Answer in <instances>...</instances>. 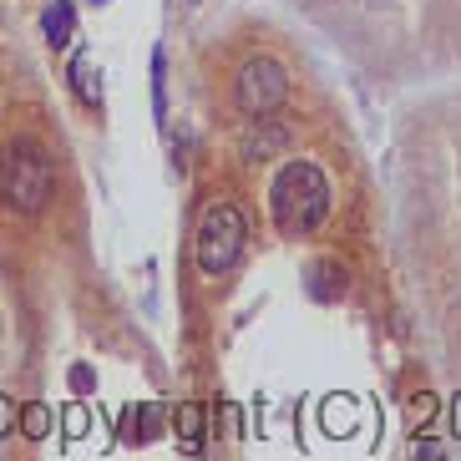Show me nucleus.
<instances>
[{"instance_id":"obj_9","label":"nucleus","mask_w":461,"mask_h":461,"mask_svg":"<svg viewBox=\"0 0 461 461\" xmlns=\"http://www.w3.org/2000/svg\"><path fill=\"white\" fill-rule=\"evenodd\" d=\"M173 431H177V447L188 451V456H198V451H203V411L177 406L173 411Z\"/></svg>"},{"instance_id":"obj_5","label":"nucleus","mask_w":461,"mask_h":461,"mask_svg":"<svg viewBox=\"0 0 461 461\" xmlns=\"http://www.w3.org/2000/svg\"><path fill=\"white\" fill-rule=\"evenodd\" d=\"M289 148V127L285 122H269V117H249L244 137H239V158L244 163H269Z\"/></svg>"},{"instance_id":"obj_4","label":"nucleus","mask_w":461,"mask_h":461,"mask_svg":"<svg viewBox=\"0 0 461 461\" xmlns=\"http://www.w3.org/2000/svg\"><path fill=\"white\" fill-rule=\"evenodd\" d=\"M289 102V67L279 56H249L233 77V107L244 117H274Z\"/></svg>"},{"instance_id":"obj_2","label":"nucleus","mask_w":461,"mask_h":461,"mask_svg":"<svg viewBox=\"0 0 461 461\" xmlns=\"http://www.w3.org/2000/svg\"><path fill=\"white\" fill-rule=\"evenodd\" d=\"M56 193V167L51 152L36 137H11L0 148V203L11 213H41Z\"/></svg>"},{"instance_id":"obj_3","label":"nucleus","mask_w":461,"mask_h":461,"mask_svg":"<svg viewBox=\"0 0 461 461\" xmlns=\"http://www.w3.org/2000/svg\"><path fill=\"white\" fill-rule=\"evenodd\" d=\"M244 244H249L244 213H239L229 198H213V203L203 208V218H198V233H193V258H198V269H203L208 279H223V274L239 264Z\"/></svg>"},{"instance_id":"obj_18","label":"nucleus","mask_w":461,"mask_h":461,"mask_svg":"<svg viewBox=\"0 0 461 461\" xmlns=\"http://www.w3.org/2000/svg\"><path fill=\"white\" fill-rule=\"evenodd\" d=\"M451 431L461 436V395H456V401H451Z\"/></svg>"},{"instance_id":"obj_16","label":"nucleus","mask_w":461,"mask_h":461,"mask_svg":"<svg viewBox=\"0 0 461 461\" xmlns=\"http://www.w3.org/2000/svg\"><path fill=\"white\" fill-rule=\"evenodd\" d=\"M11 431H15V406L5 401V395H0V441H5Z\"/></svg>"},{"instance_id":"obj_1","label":"nucleus","mask_w":461,"mask_h":461,"mask_svg":"<svg viewBox=\"0 0 461 461\" xmlns=\"http://www.w3.org/2000/svg\"><path fill=\"white\" fill-rule=\"evenodd\" d=\"M330 177L320 173V163L310 158H289L269 183V213L279 223V233L299 239V233H314L330 218Z\"/></svg>"},{"instance_id":"obj_8","label":"nucleus","mask_w":461,"mask_h":461,"mask_svg":"<svg viewBox=\"0 0 461 461\" xmlns=\"http://www.w3.org/2000/svg\"><path fill=\"white\" fill-rule=\"evenodd\" d=\"M71 86H77V96L86 107H102V71H96V61L86 51H77V61H71Z\"/></svg>"},{"instance_id":"obj_11","label":"nucleus","mask_w":461,"mask_h":461,"mask_svg":"<svg viewBox=\"0 0 461 461\" xmlns=\"http://www.w3.org/2000/svg\"><path fill=\"white\" fill-rule=\"evenodd\" d=\"M15 426H21V436H26V441H46V436L56 431V416H51V406H41V401H31V406H21Z\"/></svg>"},{"instance_id":"obj_10","label":"nucleus","mask_w":461,"mask_h":461,"mask_svg":"<svg viewBox=\"0 0 461 461\" xmlns=\"http://www.w3.org/2000/svg\"><path fill=\"white\" fill-rule=\"evenodd\" d=\"M320 426H325V436H350L355 431V401L350 395H330L325 406H320Z\"/></svg>"},{"instance_id":"obj_20","label":"nucleus","mask_w":461,"mask_h":461,"mask_svg":"<svg viewBox=\"0 0 461 461\" xmlns=\"http://www.w3.org/2000/svg\"><path fill=\"white\" fill-rule=\"evenodd\" d=\"M193 5H198V0H193Z\"/></svg>"},{"instance_id":"obj_7","label":"nucleus","mask_w":461,"mask_h":461,"mask_svg":"<svg viewBox=\"0 0 461 461\" xmlns=\"http://www.w3.org/2000/svg\"><path fill=\"white\" fill-rule=\"evenodd\" d=\"M304 285H310L314 304H335L345 294V269H339L335 258H314L310 269H304Z\"/></svg>"},{"instance_id":"obj_19","label":"nucleus","mask_w":461,"mask_h":461,"mask_svg":"<svg viewBox=\"0 0 461 461\" xmlns=\"http://www.w3.org/2000/svg\"><path fill=\"white\" fill-rule=\"evenodd\" d=\"M92 5H107V0H92Z\"/></svg>"},{"instance_id":"obj_6","label":"nucleus","mask_w":461,"mask_h":461,"mask_svg":"<svg viewBox=\"0 0 461 461\" xmlns=\"http://www.w3.org/2000/svg\"><path fill=\"white\" fill-rule=\"evenodd\" d=\"M41 36L51 51H67L71 41H77V5L71 0H51L41 11Z\"/></svg>"},{"instance_id":"obj_17","label":"nucleus","mask_w":461,"mask_h":461,"mask_svg":"<svg viewBox=\"0 0 461 461\" xmlns=\"http://www.w3.org/2000/svg\"><path fill=\"white\" fill-rule=\"evenodd\" d=\"M416 456H426V461H441L447 451H441V441H416Z\"/></svg>"},{"instance_id":"obj_15","label":"nucleus","mask_w":461,"mask_h":461,"mask_svg":"<svg viewBox=\"0 0 461 461\" xmlns=\"http://www.w3.org/2000/svg\"><path fill=\"white\" fill-rule=\"evenodd\" d=\"M431 411H436V395H426V391H420L416 401H411V416H416V420H431Z\"/></svg>"},{"instance_id":"obj_14","label":"nucleus","mask_w":461,"mask_h":461,"mask_svg":"<svg viewBox=\"0 0 461 461\" xmlns=\"http://www.w3.org/2000/svg\"><path fill=\"white\" fill-rule=\"evenodd\" d=\"M71 391H77V395L96 391V375H92V370H86V366H77V370H71Z\"/></svg>"},{"instance_id":"obj_12","label":"nucleus","mask_w":461,"mask_h":461,"mask_svg":"<svg viewBox=\"0 0 461 461\" xmlns=\"http://www.w3.org/2000/svg\"><path fill=\"white\" fill-rule=\"evenodd\" d=\"M167 61H163V51H152V107H158V122L167 117Z\"/></svg>"},{"instance_id":"obj_13","label":"nucleus","mask_w":461,"mask_h":461,"mask_svg":"<svg viewBox=\"0 0 461 461\" xmlns=\"http://www.w3.org/2000/svg\"><path fill=\"white\" fill-rule=\"evenodd\" d=\"M86 431H92V416H86V406H67V441H82Z\"/></svg>"}]
</instances>
